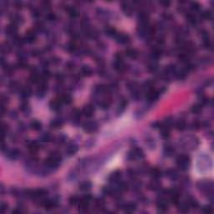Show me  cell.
Returning a JSON list of instances; mask_svg holds the SVG:
<instances>
[{
	"mask_svg": "<svg viewBox=\"0 0 214 214\" xmlns=\"http://www.w3.org/2000/svg\"><path fill=\"white\" fill-rule=\"evenodd\" d=\"M61 105L62 102L60 101L59 99H54L50 102V108L54 111H58L59 110H60Z\"/></svg>",
	"mask_w": 214,
	"mask_h": 214,
	"instance_id": "7c38bea8",
	"label": "cell"
},
{
	"mask_svg": "<svg viewBox=\"0 0 214 214\" xmlns=\"http://www.w3.org/2000/svg\"><path fill=\"white\" fill-rule=\"evenodd\" d=\"M127 173H128V176L130 177H131V178H135L136 176V175H137V172L135 170H133V169H129L128 172H127Z\"/></svg>",
	"mask_w": 214,
	"mask_h": 214,
	"instance_id": "ee69618b",
	"label": "cell"
},
{
	"mask_svg": "<svg viewBox=\"0 0 214 214\" xmlns=\"http://www.w3.org/2000/svg\"><path fill=\"white\" fill-rule=\"evenodd\" d=\"M202 212L205 213H210L213 212V208L210 206H204L202 207Z\"/></svg>",
	"mask_w": 214,
	"mask_h": 214,
	"instance_id": "7bdbcfd3",
	"label": "cell"
},
{
	"mask_svg": "<svg viewBox=\"0 0 214 214\" xmlns=\"http://www.w3.org/2000/svg\"><path fill=\"white\" fill-rule=\"evenodd\" d=\"M175 151V149L171 145H166L164 147V153L167 156H172Z\"/></svg>",
	"mask_w": 214,
	"mask_h": 214,
	"instance_id": "d6a6232c",
	"label": "cell"
},
{
	"mask_svg": "<svg viewBox=\"0 0 214 214\" xmlns=\"http://www.w3.org/2000/svg\"><path fill=\"white\" fill-rule=\"evenodd\" d=\"M67 11H68L69 16L71 17V18H75L78 17V15H79L78 10H77L75 8H74V7H69V8L67 9Z\"/></svg>",
	"mask_w": 214,
	"mask_h": 214,
	"instance_id": "4316f807",
	"label": "cell"
},
{
	"mask_svg": "<svg viewBox=\"0 0 214 214\" xmlns=\"http://www.w3.org/2000/svg\"><path fill=\"white\" fill-rule=\"evenodd\" d=\"M7 209H8V204H7V203H4V202H2L1 205H0L1 213H4Z\"/></svg>",
	"mask_w": 214,
	"mask_h": 214,
	"instance_id": "f6af8a7d",
	"label": "cell"
},
{
	"mask_svg": "<svg viewBox=\"0 0 214 214\" xmlns=\"http://www.w3.org/2000/svg\"><path fill=\"white\" fill-rule=\"evenodd\" d=\"M187 203L188 204V206H189L190 208H197V207H198V202H197V201L196 200V199H194V198H192V197L189 198V199L187 200Z\"/></svg>",
	"mask_w": 214,
	"mask_h": 214,
	"instance_id": "1f68e13d",
	"label": "cell"
},
{
	"mask_svg": "<svg viewBox=\"0 0 214 214\" xmlns=\"http://www.w3.org/2000/svg\"><path fill=\"white\" fill-rule=\"evenodd\" d=\"M63 124H64V122L61 119H54V120H51L50 126L54 128V129H58V128L61 127L63 125Z\"/></svg>",
	"mask_w": 214,
	"mask_h": 214,
	"instance_id": "d4e9b609",
	"label": "cell"
},
{
	"mask_svg": "<svg viewBox=\"0 0 214 214\" xmlns=\"http://www.w3.org/2000/svg\"><path fill=\"white\" fill-rule=\"evenodd\" d=\"M30 127L34 130V131H40L42 128V123L37 120H32L30 122Z\"/></svg>",
	"mask_w": 214,
	"mask_h": 214,
	"instance_id": "cb8c5ba5",
	"label": "cell"
},
{
	"mask_svg": "<svg viewBox=\"0 0 214 214\" xmlns=\"http://www.w3.org/2000/svg\"><path fill=\"white\" fill-rule=\"evenodd\" d=\"M125 55L131 59H135L138 56V53L134 49H127L125 51Z\"/></svg>",
	"mask_w": 214,
	"mask_h": 214,
	"instance_id": "83f0119b",
	"label": "cell"
},
{
	"mask_svg": "<svg viewBox=\"0 0 214 214\" xmlns=\"http://www.w3.org/2000/svg\"><path fill=\"white\" fill-rule=\"evenodd\" d=\"M59 163H60V162H59V160L54 159L53 157H51V156L50 155V156L45 159V160H44V167H45L47 170L53 171L54 169L58 168Z\"/></svg>",
	"mask_w": 214,
	"mask_h": 214,
	"instance_id": "7a4b0ae2",
	"label": "cell"
},
{
	"mask_svg": "<svg viewBox=\"0 0 214 214\" xmlns=\"http://www.w3.org/2000/svg\"><path fill=\"white\" fill-rule=\"evenodd\" d=\"M42 205L44 206V208L46 209H52L54 207H56L57 205V201L55 200H52V199H46L42 202Z\"/></svg>",
	"mask_w": 214,
	"mask_h": 214,
	"instance_id": "5bb4252c",
	"label": "cell"
},
{
	"mask_svg": "<svg viewBox=\"0 0 214 214\" xmlns=\"http://www.w3.org/2000/svg\"><path fill=\"white\" fill-rule=\"evenodd\" d=\"M59 99L60 100V101L62 102V104L64 103V104L69 105V104H70V103L72 102V97H71L69 94H62Z\"/></svg>",
	"mask_w": 214,
	"mask_h": 214,
	"instance_id": "44dd1931",
	"label": "cell"
},
{
	"mask_svg": "<svg viewBox=\"0 0 214 214\" xmlns=\"http://www.w3.org/2000/svg\"><path fill=\"white\" fill-rule=\"evenodd\" d=\"M176 165L182 171H187L190 166V158L187 155H180L176 158Z\"/></svg>",
	"mask_w": 214,
	"mask_h": 214,
	"instance_id": "6da1fadb",
	"label": "cell"
},
{
	"mask_svg": "<svg viewBox=\"0 0 214 214\" xmlns=\"http://www.w3.org/2000/svg\"><path fill=\"white\" fill-rule=\"evenodd\" d=\"M121 9L124 11V13L125 14L130 15L131 13H132V8L131 7L129 3H122L121 4Z\"/></svg>",
	"mask_w": 214,
	"mask_h": 214,
	"instance_id": "603a6c76",
	"label": "cell"
},
{
	"mask_svg": "<svg viewBox=\"0 0 214 214\" xmlns=\"http://www.w3.org/2000/svg\"><path fill=\"white\" fill-rule=\"evenodd\" d=\"M201 16L204 19L209 20V19H212V18H213V13L210 10H206L201 13Z\"/></svg>",
	"mask_w": 214,
	"mask_h": 214,
	"instance_id": "f35d334b",
	"label": "cell"
},
{
	"mask_svg": "<svg viewBox=\"0 0 214 214\" xmlns=\"http://www.w3.org/2000/svg\"><path fill=\"white\" fill-rule=\"evenodd\" d=\"M5 33H6V34L9 35V36L14 37V36L17 35V33H18V27H17V25L13 24H9L8 27H6Z\"/></svg>",
	"mask_w": 214,
	"mask_h": 214,
	"instance_id": "8fae6325",
	"label": "cell"
},
{
	"mask_svg": "<svg viewBox=\"0 0 214 214\" xmlns=\"http://www.w3.org/2000/svg\"><path fill=\"white\" fill-rule=\"evenodd\" d=\"M166 177H168L169 179L173 181L178 177V172L174 169H168L166 172Z\"/></svg>",
	"mask_w": 214,
	"mask_h": 214,
	"instance_id": "ffe728a7",
	"label": "cell"
},
{
	"mask_svg": "<svg viewBox=\"0 0 214 214\" xmlns=\"http://www.w3.org/2000/svg\"><path fill=\"white\" fill-rule=\"evenodd\" d=\"M116 40L117 41V43H119L120 44H125L130 42V37L129 35L121 33V34H117L116 35Z\"/></svg>",
	"mask_w": 214,
	"mask_h": 214,
	"instance_id": "9c48e42d",
	"label": "cell"
},
{
	"mask_svg": "<svg viewBox=\"0 0 214 214\" xmlns=\"http://www.w3.org/2000/svg\"><path fill=\"white\" fill-rule=\"evenodd\" d=\"M7 153V156L10 159V160H16L18 157H19V151L17 150V149H13V150H10Z\"/></svg>",
	"mask_w": 214,
	"mask_h": 214,
	"instance_id": "d6986e66",
	"label": "cell"
},
{
	"mask_svg": "<svg viewBox=\"0 0 214 214\" xmlns=\"http://www.w3.org/2000/svg\"><path fill=\"white\" fill-rule=\"evenodd\" d=\"M178 205H179V211L181 213H187L189 211V209H190V207H189V206H188L187 202L186 203H182V204L179 203Z\"/></svg>",
	"mask_w": 214,
	"mask_h": 214,
	"instance_id": "8d00e7d4",
	"label": "cell"
},
{
	"mask_svg": "<svg viewBox=\"0 0 214 214\" xmlns=\"http://www.w3.org/2000/svg\"><path fill=\"white\" fill-rule=\"evenodd\" d=\"M122 176V172L120 171H116L110 174L109 176V181L112 183H118L120 182V178Z\"/></svg>",
	"mask_w": 214,
	"mask_h": 214,
	"instance_id": "ba28073f",
	"label": "cell"
},
{
	"mask_svg": "<svg viewBox=\"0 0 214 214\" xmlns=\"http://www.w3.org/2000/svg\"><path fill=\"white\" fill-rule=\"evenodd\" d=\"M105 32H106V34L107 35H109V36H115V37L118 34L117 31H116V29L115 28L110 26L106 27V29H105Z\"/></svg>",
	"mask_w": 214,
	"mask_h": 214,
	"instance_id": "f546056e",
	"label": "cell"
},
{
	"mask_svg": "<svg viewBox=\"0 0 214 214\" xmlns=\"http://www.w3.org/2000/svg\"><path fill=\"white\" fill-rule=\"evenodd\" d=\"M83 129L85 132L92 133V132L96 131V130L98 129V125L94 121H88L84 124Z\"/></svg>",
	"mask_w": 214,
	"mask_h": 214,
	"instance_id": "277c9868",
	"label": "cell"
},
{
	"mask_svg": "<svg viewBox=\"0 0 214 214\" xmlns=\"http://www.w3.org/2000/svg\"><path fill=\"white\" fill-rule=\"evenodd\" d=\"M81 112L83 116L86 117H91L94 113V108L92 105H87L83 108Z\"/></svg>",
	"mask_w": 214,
	"mask_h": 214,
	"instance_id": "30bf717a",
	"label": "cell"
},
{
	"mask_svg": "<svg viewBox=\"0 0 214 214\" xmlns=\"http://www.w3.org/2000/svg\"><path fill=\"white\" fill-rule=\"evenodd\" d=\"M80 190L83 191V192H87L91 188V183L88 181L85 182H82L80 184Z\"/></svg>",
	"mask_w": 214,
	"mask_h": 214,
	"instance_id": "484cf974",
	"label": "cell"
},
{
	"mask_svg": "<svg viewBox=\"0 0 214 214\" xmlns=\"http://www.w3.org/2000/svg\"><path fill=\"white\" fill-rule=\"evenodd\" d=\"M81 73L85 76H90L92 74V69H91L90 67L88 66V65H84L81 68Z\"/></svg>",
	"mask_w": 214,
	"mask_h": 214,
	"instance_id": "f1b7e54d",
	"label": "cell"
},
{
	"mask_svg": "<svg viewBox=\"0 0 214 214\" xmlns=\"http://www.w3.org/2000/svg\"><path fill=\"white\" fill-rule=\"evenodd\" d=\"M159 94H160L159 92H158L157 90H155V89L153 88V89H151V90H147L146 97H147V99L148 100V101L153 102V101H155L156 100L158 99Z\"/></svg>",
	"mask_w": 214,
	"mask_h": 214,
	"instance_id": "5b68a950",
	"label": "cell"
},
{
	"mask_svg": "<svg viewBox=\"0 0 214 214\" xmlns=\"http://www.w3.org/2000/svg\"><path fill=\"white\" fill-rule=\"evenodd\" d=\"M80 198L77 196H71L69 199V202L70 205L72 206H75V205H78L79 202H80Z\"/></svg>",
	"mask_w": 214,
	"mask_h": 214,
	"instance_id": "836d02e7",
	"label": "cell"
},
{
	"mask_svg": "<svg viewBox=\"0 0 214 214\" xmlns=\"http://www.w3.org/2000/svg\"><path fill=\"white\" fill-rule=\"evenodd\" d=\"M47 17H48V18H49L50 20H54V19L55 18V15H54V13H49Z\"/></svg>",
	"mask_w": 214,
	"mask_h": 214,
	"instance_id": "7dc6e473",
	"label": "cell"
},
{
	"mask_svg": "<svg viewBox=\"0 0 214 214\" xmlns=\"http://www.w3.org/2000/svg\"><path fill=\"white\" fill-rule=\"evenodd\" d=\"M31 94H32V90H31V89H30L29 87H24V88H23L22 90H21V94H22V96L24 97V98L29 97V96L31 95Z\"/></svg>",
	"mask_w": 214,
	"mask_h": 214,
	"instance_id": "e575fe53",
	"label": "cell"
},
{
	"mask_svg": "<svg viewBox=\"0 0 214 214\" xmlns=\"http://www.w3.org/2000/svg\"><path fill=\"white\" fill-rule=\"evenodd\" d=\"M148 188L151 191H158L160 189V183L158 180H152V182L148 184Z\"/></svg>",
	"mask_w": 214,
	"mask_h": 214,
	"instance_id": "e0dca14e",
	"label": "cell"
},
{
	"mask_svg": "<svg viewBox=\"0 0 214 214\" xmlns=\"http://www.w3.org/2000/svg\"><path fill=\"white\" fill-rule=\"evenodd\" d=\"M176 128L179 131H182L187 128V124L186 121L183 120H179L176 123Z\"/></svg>",
	"mask_w": 214,
	"mask_h": 214,
	"instance_id": "7402d4cb",
	"label": "cell"
},
{
	"mask_svg": "<svg viewBox=\"0 0 214 214\" xmlns=\"http://www.w3.org/2000/svg\"><path fill=\"white\" fill-rule=\"evenodd\" d=\"M157 207L160 212H166L168 210V203L166 199L164 197H160L157 201Z\"/></svg>",
	"mask_w": 214,
	"mask_h": 214,
	"instance_id": "8992f818",
	"label": "cell"
},
{
	"mask_svg": "<svg viewBox=\"0 0 214 214\" xmlns=\"http://www.w3.org/2000/svg\"><path fill=\"white\" fill-rule=\"evenodd\" d=\"M144 157H145V154L143 151L137 147L134 148L128 154V159L131 160H135V159H142L144 158Z\"/></svg>",
	"mask_w": 214,
	"mask_h": 214,
	"instance_id": "3957f363",
	"label": "cell"
},
{
	"mask_svg": "<svg viewBox=\"0 0 214 214\" xmlns=\"http://www.w3.org/2000/svg\"><path fill=\"white\" fill-rule=\"evenodd\" d=\"M126 106H127V102L125 101V100H121L120 105L118 106V112H122V111L125 109Z\"/></svg>",
	"mask_w": 214,
	"mask_h": 214,
	"instance_id": "ab89813d",
	"label": "cell"
},
{
	"mask_svg": "<svg viewBox=\"0 0 214 214\" xmlns=\"http://www.w3.org/2000/svg\"><path fill=\"white\" fill-rule=\"evenodd\" d=\"M110 106V100L109 99H105V100H101V102H100V106L104 110L108 109Z\"/></svg>",
	"mask_w": 214,
	"mask_h": 214,
	"instance_id": "d590c367",
	"label": "cell"
},
{
	"mask_svg": "<svg viewBox=\"0 0 214 214\" xmlns=\"http://www.w3.org/2000/svg\"><path fill=\"white\" fill-rule=\"evenodd\" d=\"M150 175L152 180H159L162 176V172L159 168L156 167L150 170Z\"/></svg>",
	"mask_w": 214,
	"mask_h": 214,
	"instance_id": "4fadbf2b",
	"label": "cell"
},
{
	"mask_svg": "<svg viewBox=\"0 0 214 214\" xmlns=\"http://www.w3.org/2000/svg\"><path fill=\"white\" fill-rule=\"evenodd\" d=\"M202 110V105L201 104H195L191 108V111L193 114H199Z\"/></svg>",
	"mask_w": 214,
	"mask_h": 214,
	"instance_id": "4dcf8cb0",
	"label": "cell"
},
{
	"mask_svg": "<svg viewBox=\"0 0 214 214\" xmlns=\"http://www.w3.org/2000/svg\"><path fill=\"white\" fill-rule=\"evenodd\" d=\"M78 151V146L75 143H70L68 145L65 150V153L69 157H72L74 155H75Z\"/></svg>",
	"mask_w": 214,
	"mask_h": 214,
	"instance_id": "52a82bcc",
	"label": "cell"
},
{
	"mask_svg": "<svg viewBox=\"0 0 214 214\" xmlns=\"http://www.w3.org/2000/svg\"><path fill=\"white\" fill-rule=\"evenodd\" d=\"M36 39H37L36 34H35L34 32L29 31V32H28V33L26 34L25 38H24V40L26 41L27 43H28V44H32V43L35 42Z\"/></svg>",
	"mask_w": 214,
	"mask_h": 214,
	"instance_id": "ac0fdd59",
	"label": "cell"
},
{
	"mask_svg": "<svg viewBox=\"0 0 214 214\" xmlns=\"http://www.w3.org/2000/svg\"><path fill=\"white\" fill-rule=\"evenodd\" d=\"M28 149L32 154H35L40 150V145L37 141H31L28 144Z\"/></svg>",
	"mask_w": 214,
	"mask_h": 214,
	"instance_id": "9a60e30c",
	"label": "cell"
},
{
	"mask_svg": "<svg viewBox=\"0 0 214 214\" xmlns=\"http://www.w3.org/2000/svg\"><path fill=\"white\" fill-rule=\"evenodd\" d=\"M15 4H16V7H17V8H18V9H19V8H21L22 3H21L20 2H16V3H15Z\"/></svg>",
	"mask_w": 214,
	"mask_h": 214,
	"instance_id": "c3c4849f",
	"label": "cell"
},
{
	"mask_svg": "<svg viewBox=\"0 0 214 214\" xmlns=\"http://www.w3.org/2000/svg\"><path fill=\"white\" fill-rule=\"evenodd\" d=\"M187 21H188L191 24H196V23H197V18H196V17L194 16V14L188 13L187 15Z\"/></svg>",
	"mask_w": 214,
	"mask_h": 214,
	"instance_id": "74e56055",
	"label": "cell"
},
{
	"mask_svg": "<svg viewBox=\"0 0 214 214\" xmlns=\"http://www.w3.org/2000/svg\"><path fill=\"white\" fill-rule=\"evenodd\" d=\"M160 5H162L164 8H167V7H169V6H170L171 2H169V1H160Z\"/></svg>",
	"mask_w": 214,
	"mask_h": 214,
	"instance_id": "bcb514c9",
	"label": "cell"
},
{
	"mask_svg": "<svg viewBox=\"0 0 214 214\" xmlns=\"http://www.w3.org/2000/svg\"><path fill=\"white\" fill-rule=\"evenodd\" d=\"M191 9L193 10V11H197L200 9V4L197 2H194V3H191Z\"/></svg>",
	"mask_w": 214,
	"mask_h": 214,
	"instance_id": "60d3db41",
	"label": "cell"
},
{
	"mask_svg": "<svg viewBox=\"0 0 214 214\" xmlns=\"http://www.w3.org/2000/svg\"><path fill=\"white\" fill-rule=\"evenodd\" d=\"M146 141H147V146H149L150 147H152V148H155V147H156L155 140H153L152 138H147Z\"/></svg>",
	"mask_w": 214,
	"mask_h": 214,
	"instance_id": "b9f144b4",
	"label": "cell"
},
{
	"mask_svg": "<svg viewBox=\"0 0 214 214\" xmlns=\"http://www.w3.org/2000/svg\"><path fill=\"white\" fill-rule=\"evenodd\" d=\"M121 207H122L123 210L125 212H126V213H133L134 211L136 209V205L133 202H129V203L123 204Z\"/></svg>",
	"mask_w": 214,
	"mask_h": 214,
	"instance_id": "2e32d148",
	"label": "cell"
}]
</instances>
